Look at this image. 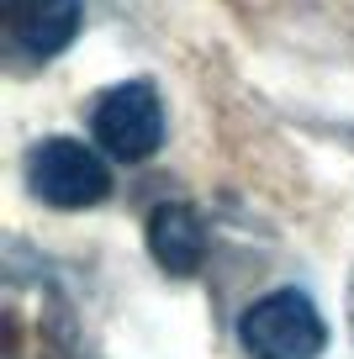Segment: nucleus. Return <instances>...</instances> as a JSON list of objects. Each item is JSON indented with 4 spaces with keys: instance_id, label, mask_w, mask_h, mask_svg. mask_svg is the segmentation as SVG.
<instances>
[{
    "instance_id": "f03ea898",
    "label": "nucleus",
    "mask_w": 354,
    "mask_h": 359,
    "mask_svg": "<svg viewBox=\"0 0 354 359\" xmlns=\"http://www.w3.org/2000/svg\"><path fill=\"white\" fill-rule=\"evenodd\" d=\"M27 185L37 201L58 206V212H85L111 196V169L96 148L74 143V137H48L27 154Z\"/></svg>"
},
{
    "instance_id": "7ed1b4c3",
    "label": "nucleus",
    "mask_w": 354,
    "mask_h": 359,
    "mask_svg": "<svg viewBox=\"0 0 354 359\" xmlns=\"http://www.w3.org/2000/svg\"><path fill=\"white\" fill-rule=\"evenodd\" d=\"M96 127V143L122 164H143L159 154L164 143V106H159V90L148 79H127V85H111L106 95L90 111Z\"/></svg>"
},
{
    "instance_id": "39448f33",
    "label": "nucleus",
    "mask_w": 354,
    "mask_h": 359,
    "mask_svg": "<svg viewBox=\"0 0 354 359\" xmlns=\"http://www.w3.org/2000/svg\"><path fill=\"white\" fill-rule=\"evenodd\" d=\"M148 254H154V264L164 275L190 280L206 264V227H201V217L185 201L154 206V217H148Z\"/></svg>"
},
{
    "instance_id": "f257e3e1",
    "label": "nucleus",
    "mask_w": 354,
    "mask_h": 359,
    "mask_svg": "<svg viewBox=\"0 0 354 359\" xmlns=\"http://www.w3.org/2000/svg\"><path fill=\"white\" fill-rule=\"evenodd\" d=\"M238 344L249 359H317L328 348V323H322L317 302L296 285L259 296L238 317Z\"/></svg>"
},
{
    "instance_id": "20e7f679",
    "label": "nucleus",
    "mask_w": 354,
    "mask_h": 359,
    "mask_svg": "<svg viewBox=\"0 0 354 359\" xmlns=\"http://www.w3.org/2000/svg\"><path fill=\"white\" fill-rule=\"evenodd\" d=\"M79 22H85V6L79 0H6V27H11V43L27 58H58L74 43Z\"/></svg>"
},
{
    "instance_id": "423d86ee",
    "label": "nucleus",
    "mask_w": 354,
    "mask_h": 359,
    "mask_svg": "<svg viewBox=\"0 0 354 359\" xmlns=\"http://www.w3.org/2000/svg\"><path fill=\"white\" fill-rule=\"evenodd\" d=\"M349 338H354V269H349Z\"/></svg>"
}]
</instances>
